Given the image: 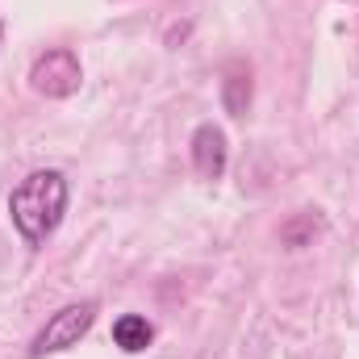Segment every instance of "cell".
<instances>
[{
    "label": "cell",
    "instance_id": "52a82bcc",
    "mask_svg": "<svg viewBox=\"0 0 359 359\" xmlns=\"http://www.w3.org/2000/svg\"><path fill=\"white\" fill-rule=\"evenodd\" d=\"M322 230V222L313 217V213H305V217H297V222H288L284 230H280V238H284V247H305L313 234Z\"/></svg>",
    "mask_w": 359,
    "mask_h": 359
},
{
    "label": "cell",
    "instance_id": "ba28073f",
    "mask_svg": "<svg viewBox=\"0 0 359 359\" xmlns=\"http://www.w3.org/2000/svg\"><path fill=\"white\" fill-rule=\"evenodd\" d=\"M0 38H4V21H0Z\"/></svg>",
    "mask_w": 359,
    "mask_h": 359
},
{
    "label": "cell",
    "instance_id": "277c9868",
    "mask_svg": "<svg viewBox=\"0 0 359 359\" xmlns=\"http://www.w3.org/2000/svg\"><path fill=\"white\" fill-rule=\"evenodd\" d=\"M188 155H192V172H196L201 180H222V176H226V163H230L226 130H222V126H213V121H201V126L192 130Z\"/></svg>",
    "mask_w": 359,
    "mask_h": 359
},
{
    "label": "cell",
    "instance_id": "8992f818",
    "mask_svg": "<svg viewBox=\"0 0 359 359\" xmlns=\"http://www.w3.org/2000/svg\"><path fill=\"white\" fill-rule=\"evenodd\" d=\"M251 72L243 67V63H234V67H226V80H222V104H226V113L230 117H247V109H251Z\"/></svg>",
    "mask_w": 359,
    "mask_h": 359
},
{
    "label": "cell",
    "instance_id": "5b68a950",
    "mask_svg": "<svg viewBox=\"0 0 359 359\" xmlns=\"http://www.w3.org/2000/svg\"><path fill=\"white\" fill-rule=\"evenodd\" d=\"M113 343L126 351V355H142L151 343H155V326L142 318V313H121L113 322Z\"/></svg>",
    "mask_w": 359,
    "mask_h": 359
},
{
    "label": "cell",
    "instance_id": "7a4b0ae2",
    "mask_svg": "<svg viewBox=\"0 0 359 359\" xmlns=\"http://www.w3.org/2000/svg\"><path fill=\"white\" fill-rule=\"evenodd\" d=\"M96 322V301H72L63 309H55L46 318V326L34 334L29 343V359H46V355H63L72 347H80V339L92 330Z\"/></svg>",
    "mask_w": 359,
    "mask_h": 359
},
{
    "label": "cell",
    "instance_id": "3957f363",
    "mask_svg": "<svg viewBox=\"0 0 359 359\" xmlns=\"http://www.w3.org/2000/svg\"><path fill=\"white\" fill-rule=\"evenodd\" d=\"M80 84H84V67H80V55L72 46H50L29 67V88L38 92V96L67 100V96L80 92Z\"/></svg>",
    "mask_w": 359,
    "mask_h": 359
},
{
    "label": "cell",
    "instance_id": "6da1fadb",
    "mask_svg": "<svg viewBox=\"0 0 359 359\" xmlns=\"http://www.w3.org/2000/svg\"><path fill=\"white\" fill-rule=\"evenodd\" d=\"M67 201H72V184H67V176L59 168H38L8 192L13 230L21 234V243L29 251L46 247V238L59 230V222L67 213Z\"/></svg>",
    "mask_w": 359,
    "mask_h": 359
}]
</instances>
